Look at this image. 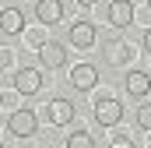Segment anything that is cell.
Masks as SVG:
<instances>
[{
    "mask_svg": "<svg viewBox=\"0 0 151 148\" xmlns=\"http://www.w3.org/2000/svg\"><path fill=\"white\" fill-rule=\"evenodd\" d=\"M119 120H123V102H119L116 95L95 99V123H99V127H116Z\"/></svg>",
    "mask_w": 151,
    "mask_h": 148,
    "instance_id": "6da1fadb",
    "label": "cell"
},
{
    "mask_svg": "<svg viewBox=\"0 0 151 148\" xmlns=\"http://www.w3.org/2000/svg\"><path fill=\"white\" fill-rule=\"evenodd\" d=\"M7 131H11L14 138H32L39 131V116L32 110H14L7 116Z\"/></svg>",
    "mask_w": 151,
    "mask_h": 148,
    "instance_id": "7a4b0ae2",
    "label": "cell"
},
{
    "mask_svg": "<svg viewBox=\"0 0 151 148\" xmlns=\"http://www.w3.org/2000/svg\"><path fill=\"white\" fill-rule=\"evenodd\" d=\"M46 116H49V123L67 127V123L74 120V102H70V99H63V95H53V99H49V106H46Z\"/></svg>",
    "mask_w": 151,
    "mask_h": 148,
    "instance_id": "3957f363",
    "label": "cell"
},
{
    "mask_svg": "<svg viewBox=\"0 0 151 148\" xmlns=\"http://www.w3.org/2000/svg\"><path fill=\"white\" fill-rule=\"evenodd\" d=\"M39 60H42V67L56 71V67H63V64H67V46H60L56 39H46V42L39 46Z\"/></svg>",
    "mask_w": 151,
    "mask_h": 148,
    "instance_id": "277c9868",
    "label": "cell"
},
{
    "mask_svg": "<svg viewBox=\"0 0 151 148\" xmlns=\"http://www.w3.org/2000/svg\"><path fill=\"white\" fill-rule=\"evenodd\" d=\"M106 21H109L113 28H127V25L134 21V4H130V0H109Z\"/></svg>",
    "mask_w": 151,
    "mask_h": 148,
    "instance_id": "5b68a950",
    "label": "cell"
},
{
    "mask_svg": "<svg viewBox=\"0 0 151 148\" xmlns=\"http://www.w3.org/2000/svg\"><path fill=\"white\" fill-rule=\"evenodd\" d=\"M70 85H74L77 92H91L99 85V67L95 64H77L74 71H70Z\"/></svg>",
    "mask_w": 151,
    "mask_h": 148,
    "instance_id": "8992f818",
    "label": "cell"
},
{
    "mask_svg": "<svg viewBox=\"0 0 151 148\" xmlns=\"http://www.w3.org/2000/svg\"><path fill=\"white\" fill-rule=\"evenodd\" d=\"M14 88L21 95H35L39 88H42V71L39 67H21V71L14 74Z\"/></svg>",
    "mask_w": 151,
    "mask_h": 148,
    "instance_id": "52a82bcc",
    "label": "cell"
},
{
    "mask_svg": "<svg viewBox=\"0 0 151 148\" xmlns=\"http://www.w3.org/2000/svg\"><path fill=\"white\" fill-rule=\"evenodd\" d=\"M0 32H4V36H21V32H25V14H21V7H4V11H0Z\"/></svg>",
    "mask_w": 151,
    "mask_h": 148,
    "instance_id": "ba28073f",
    "label": "cell"
},
{
    "mask_svg": "<svg viewBox=\"0 0 151 148\" xmlns=\"http://www.w3.org/2000/svg\"><path fill=\"white\" fill-rule=\"evenodd\" d=\"M123 85H127V95H134V99H148L151 95V74H144V71H130Z\"/></svg>",
    "mask_w": 151,
    "mask_h": 148,
    "instance_id": "9c48e42d",
    "label": "cell"
},
{
    "mask_svg": "<svg viewBox=\"0 0 151 148\" xmlns=\"http://www.w3.org/2000/svg\"><path fill=\"white\" fill-rule=\"evenodd\" d=\"M95 25L91 21H74L70 25V46H77V49H88V46H95Z\"/></svg>",
    "mask_w": 151,
    "mask_h": 148,
    "instance_id": "30bf717a",
    "label": "cell"
},
{
    "mask_svg": "<svg viewBox=\"0 0 151 148\" xmlns=\"http://www.w3.org/2000/svg\"><path fill=\"white\" fill-rule=\"evenodd\" d=\"M35 18L42 21V25H60L63 4H60V0H35Z\"/></svg>",
    "mask_w": 151,
    "mask_h": 148,
    "instance_id": "8fae6325",
    "label": "cell"
},
{
    "mask_svg": "<svg viewBox=\"0 0 151 148\" xmlns=\"http://www.w3.org/2000/svg\"><path fill=\"white\" fill-rule=\"evenodd\" d=\"M67 148H95V138H91L88 131H70V138H67Z\"/></svg>",
    "mask_w": 151,
    "mask_h": 148,
    "instance_id": "7c38bea8",
    "label": "cell"
},
{
    "mask_svg": "<svg viewBox=\"0 0 151 148\" xmlns=\"http://www.w3.org/2000/svg\"><path fill=\"white\" fill-rule=\"evenodd\" d=\"M106 57H109V64H116V60H127V57H130V46H127V42H113V46L106 49Z\"/></svg>",
    "mask_w": 151,
    "mask_h": 148,
    "instance_id": "4fadbf2b",
    "label": "cell"
},
{
    "mask_svg": "<svg viewBox=\"0 0 151 148\" xmlns=\"http://www.w3.org/2000/svg\"><path fill=\"white\" fill-rule=\"evenodd\" d=\"M137 127L141 131H151V102H141L137 106Z\"/></svg>",
    "mask_w": 151,
    "mask_h": 148,
    "instance_id": "5bb4252c",
    "label": "cell"
},
{
    "mask_svg": "<svg viewBox=\"0 0 151 148\" xmlns=\"http://www.w3.org/2000/svg\"><path fill=\"white\" fill-rule=\"evenodd\" d=\"M109 148H137V145H134L127 134H113V138H109Z\"/></svg>",
    "mask_w": 151,
    "mask_h": 148,
    "instance_id": "9a60e30c",
    "label": "cell"
},
{
    "mask_svg": "<svg viewBox=\"0 0 151 148\" xmlns=\"http://www.w3.org/2000/svg\"><path fill=\"white\" fill-rule=\"evenodd\" d=\"M7 64H11V53H7V49L0 46V67H7Z\"/></svg>",
    "mask_w": 151,
    "mask_h": 148,
    "instance_id": "2e32d148",
    "label": "cell"
},
{
    "mask_svg": "<svg viewBox=\"0 0 151 148\" xmlns=\"http://www.w3.org/2000/svg\"><path fill=\"white\" fill-rule=\"evenodd\" d=\"M141 46H144V49H148V53H151V28H148V32H144V42H141Z\"/></svg>",
    "mask_w": 151,
    "mask_h": 148,
    "instance_id": "e0dca14e",
    "label": "cell"
},
{
    "mask_svg": "<svg viewBox=\"0 0 151 148\" xmlns=\"http://www.w3.org/2000/svg\"><path fill=\"white\" fill-rule=\"evenodd\" d=\"M77 4H81V7H91V4H99V0H77Z\"/></svg>",
    "mask_w": 151,
    "mask_h": 148,
    "instance_id": "ac0fdd59",
    "label": "cell"
},
{
    "mask_svg": "<svg viewBox=\"0 0 151 148\" xmlns=\"http://www.w3.org/2000/svg\"><path fill=\"white\" fill-rule=\"evenodd\" d=\"M0 106H4V92H0Z\"/></svg>",
    "mask_w": 151,
    "mask_h": 148,
    "instance_id": "d6986e66",
    "label": "cell"
},
{
    "mask_svg": "<svg viewBox=\"0 0 151 148\" xmlns=\"http://www.w3.org/2000/svg\"><path fill=\"white\" fill-rule=\"evenodd\" d=\"M0 148H4V141H0Z\"/></svg>",
    "mask_w": 151,
    "mask_h": 148,
    "instance_id": "ffe728a7",
    "label": "cell"
},
{
    "mask_svg": "<svg viewBox=\"0 0 151 148\" xmlns=\"http://www.w3.org/2000/svg\"><path fill=\"white\" fill-rule=\"evenodd\" d=\"M148 7H151V0H148Z\"/></svg>",
    "mask_w": 151,
    "mask_h": 148,
    "instance_id": "44dd1931",
    "label": "cell"
},
{
    "mask_svg": "<svg viewBox=\"0 0 151 148\" xmlns=\"http://www.w3.org/2000/svg\"><path fill=\"white\" fill-rule=\"evenodd\" d=\"M148 148H151V145H148Z\"/></svg>",
    "mask_w": 151,
    "mask_h": 148,
    "instance_id": "7402d4cb",
    "label": "cell"
}]
</instances>
